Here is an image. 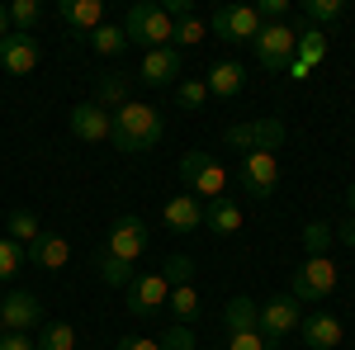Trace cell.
Here are the masks:
<instances>
[{"mask_svg": "<svg viewBox=\"0 0 355 350\" xmlns=\"http://www.w3.org/2000/svg\"><path fill=\"white\" fill-rule=\"evenodd\" d=\"M162 137H166V123H162V114H157L152 105L128 100L123 109H114V147H119V152H128V157L152 152Z\"/></svg>", "mask_w": 355, "mask_h": 350, "instance_id": "cell-1", "label": "cell"}, {"mask_svg": "<svg viewBox=\"0 0 355 350\" xmlns=\"http://www.w3.org/2000/svg\"><path fill=\"white\" fill-rule=\"evenodd\" d=\"M123 33H128V43L137 48H175V19L166 15L162 5H147V0H137L133 10L123 15Z\"/></svg>", "mask_w": 355, "mask_h": 350, "instance_id": "cell-2", "label": "cell"}, {"mask_svg": "<svg viewBox=\"0 0 355 350\" xmlns=\"http://www.w3.org/2000/svg\"><path fill=\"white\" fill-rule=\"evenodd\" d=\"M180 180L199 204H214V199H227V170H223L209 152H185L180 157Z\"/></svg>", "mask_w": 355, "mask_h": 350, "instance_id": "cell-3", "label": "cell"}, {"mask_svg": "<svg viewBox=\"0 0 355 350\" xmlns=\"http://www.w3.org/2000/svg\"><path fill=\"white\" fill-rule=\"evenodd\" d=\"M336 284H341V270L331 256H308L299 270H294V284H289V294L299 298V303H322V298L336 294Z\"/></svg>", "mask_w": 355, "mask_h": 350, "instance_id": "cell-4", "label": "cell"}, {"mask_svg": "<svg viewBox=\"0 0 355 350\" xmlns=\"http://www.w3.org/2000/svg\"><path fill=\"white\" fill-rule=\"evenodd\" d=\"M299 326H303V303L294 294H275L261 303V336L270 346H279L284 336H294Z\"/></svg>", "mask_w": 355, "mask_h": 350, "instance_id": "cell-5", "label": "cell"}, {"mask_svg": "<svg viewBox=\"0 0 355 350\" xmlns=\"http://www.w3.org/2000/svg\"><path fill=\"white\" fill-rule=\"evenodd\" d=\"M105 256H114V261H123V265H137V261L147 256V222H142L137 213L114 218L110 237H105Z\"/></svg>", "mask_w": 355, "mask_h": 350, "instance_id": "cell-6", "label": "cell"}, {"mask_svg": "<svg viewBox=\"0 0 355 350\" xmlns=\"http://www.w3.org/2000/svg\"><path fill=\"white\" fill-rule=\"evenodd\" d=\"M256 62L266 67V71H284L289 62H294V48H299V28L289 24H261V33H256Z\"/></svg>", "mask_w": 355, "mask_h": 350, "instance_id": "cell-7", "label": "cell"}, {"mask_svg": "<svg viewBox=\"0 0 355 350\" xmlns=\"http://www.w3.org/2000/svg\"><path fill=\"white\" fill-rule=\"evenodd\" d=\"M223 137H227V147H237V152H279V142H284V123H279V119L227 123Z\"/></svg>", "mask_w": 355, "mask_h": 350, "instance_id": "cell-8", "label": "cell"}, {"mask_svg": "<svg viewBox=\"0 0 355 350\" xmlns=\"http://www.w3.org/2000/svg\"><path fill=\"white\" fill-rule=\"evenodd\" d=\"M123 294H128V317H157V313H166L171 284H166L162 270H147V274H137Z\"/></svg>", "mask_w": 355, "mask_h": 350, "instance_id": "cell-9", "label": "cell"}, {"mask_svg": "<svg viewBox=\"0 0 355 350\" xmlns=\"http://www.w3.org/2000/svg\"><path fill=\"white\" fill-rule=\"evenodd\" d=\"M209 28L227 38V43H256V33H261V15H256V5H218L214 15H209Z\"/></svg>", "mask_w": 355, "mask_h": 350, "instance_id": "cell-10", "label": "cell"}, {"mask_svg": "<svg viewBox=\"0 0 355 350\" xmlns=\"http://www.w3.org/2000/svg\"><path fill=\"white\" fill-rule=\"evenodd\" d=\"M38 62H43L38 33H10V38H0V71L28 76V71H38Z\"/></svg>", "mask_w": 355, "mask_h": 350, "instance_id": "cell-11", "label": "cell"}, {"mask_svg": "<svg viewBox=\"0 0 355 350\" xmlns=\"http://www.w3.org/2000/svg\"><path fill=\"white\" fill-rule=\"evenodd\" d=\"M242 185L256 194V199H270L275 185H279V161L275 152H242V166H237Z\"/></svg>", "mask_w": 355, "mask_h": 350, "instance_id": "cell-12", "label": "cell"}, {"mask_svg": "<svg viewBox=\"0 0 355 350\" xmlns=\"http://www.w3.org/2000/svg\"><path fill=\"white\" fill-rule=\"evenodd\" d=\"M67 128L81 137V142H114V114H110V109H100L95 100H81V105L71 109Z\"/></svg>", "mask_w": 355, "mask_h": 350, "instance_id": "cell-13", "label": "cell"}, {"mask_svg": "<svg viewBox=\"0 0 355 350\" xmlns=\"http://www.w3.org/2000/svg\"><path fill=\"white\" fill-rule=\"evenodd\" d=\"M43 322V303L24 289H15L10 298H0V326L5 331H33V326Z\"/></svg>", "mask_w": 355, "mask_h": 350, "instance_id": "cell-14", "label": "cell"}, {"mask_svg": "<svg viewBox=\"0 0 355 350\" xmlns=\"http://www.w3.org/2000/svg\"><path fill=\"white\" fill-rule=\"evenodd\" d=\"M322 57H327V33H322V28H303L299 48H294V62L284 67V76H289V81H308V71H313Z\"/></svg>", "mask_w": 355, "mask_h": 350, "instance_id": "cell-15", "label": "cell"}, {"mask_svg": "<svg viewBox=\"0 0 355 350\" xmlns=\"http://www.w3.org/2000/svg\"><path fill=\"white\" fill-rule=\"evenodd\" d=\"M162 222L166 232H175V237H185V232H194V227H204V204L194 199L190 189L185 194H175V199H166L162 209Z\"/></svg>", "mask_w": 355, "mask_h": 350, "instance_id": "cell-16", "label": "cell"}, {"mask_svg": "<svg viewBox=\"0 0 355 350\" xmlns=\"http://www.w3.org/2000/svg\"><path fill=\"white\" fill-rule=\"evenodd\" d=\"M185 71V53L180 48H152V53H142V81L147 85H171L175 76Z\"/></svg>", "mask_w": 355, "mask_h": 350, "instance_id": "cell-17", "label": "cell"}, {"mask_svg": "<svg viewBox=\"0 0 355 350\" xmlns=\"http://www.w3.org/2000/svg\"><path fill=\"white\" fill-rule=\"evenodd\" d=\"M299 331H303V341H308V350H331V346H341V336H346L341 317H336V313H327V308L308 313Z\"/></svg>", "mask_w": 355, "mask_h": 350, "instance_id": "cell-18", "label": "cell"}, {"mask_svg": "<svg viewBox=\"0 0 355 350\" xmlns=\"http://www.w3.org/2000/svg\"><path fill=\"white\" fill-rule=\"evenodd\" d=\"M24 261H28V265H38V270H48V274H57V270L71 261V242H67L62 232H43V237L24 251Z\"/></svg>", "mask_w": 355, "mask_h": 350, "instance_id": "cell-19", "label": "cell"}, {"mask_svg": "<svg viewBox=\"0 0 355 350\" xmlns=\"http://www.w3.org/2000/svg\"><path fill=\"white\" fill-rule=\"evenodd\" d=\"M204 85H209L214 100H237L242 85H246V67H242V62H214L209 76H204Z\"/></svg>", "mask_w": 355, "mask_h": 350, "instance_id": "cell-20", "label": "cell"}, {"mask_svg": "<svg viewBox=\"0 0 355 350\" xmlns=\"http://www.w3.org/2000/svg\"><path fill=\"white\" fill-rule=\"evenodd\" d=\"M57 15H62V24H71L76 33H95V28L105 24V5L100 0H62Z\"/></svg>", "mask_w": 355, "mask_h": 350, "instance_id": "cell-21", "label": "cell"}, {"mask_svg": "<svg viewBox=\"0 0 355 350\" xmlns=\"http://www.w3.org/2000/svg\"><path fill=\"white\" fill-rule=\"evenodd\" d=\"M204 227L218 232V237L242 232V204H237V199H214V204H204Z\"/></svg>", "mask_w": 355, "mask_h": 350, "instance_id": "cell-22", "label": "cell"}, {"mask_svg": "<svg viewBox=\"0 0 355 350\" xmlns=\"http://www.w3.org/2000/svg\"><path fill=\"white\" fill-rule=\"evenodd\" d=\"M223 326H227V331H251V326H261V303L246 298V294L227 298V308H223Z\"/></svg>", "mask_w": 355, "mask_h": 350, "instance_id": "cell-23", "label": "cell"}, {"mask_svg": "<svg viewBox=\"0 0 355 350\" xmlns=\"http://www.w3.org/2000/svg\"><path fill=\"white\" fill-rule=\"evenodd\" d=\"M128 48H133V43H128L123 24H100L90 33V53H100V57H123Z\"/></svg>", "mask_w": 355, "mask_h": 350, "instance_id": "cell-24", "label": "cell"}, {"mask_svg": "<svg viewBox=\"0 0 355 350\" xmlns=\"http://www.w3.org/2000/svg\"><path fill=\"white\" fill-rule=\"evenodd\" d=\"M5 237H10V242H19L28 251V246L43 237V222H38V213H28V209H15L10 222H5Z\"/></svg>", "mask_w": 355, "mask_h": 350, "instance_id": "cell-25", "label": "cell"}, {"mask_svg": "<svg viewBox=\"0 0 355 350\" xmlns=\"http://www.w3.org/2000/svg\"><path fill=\"white\" fill-rule=\"evenodd\" d=\"M166 313H171L180 326H194V317H199V294H194V284L171 289V298H166Z\"/></svg>", "mask_w": 355, "mask_h": 350, "instance_id": "cell-26", "label": "cell"}, {"mask_svg": "<svg viewBox=\"0 0 355 350\" xmlns=\"http://www.w3.org/2000/svg\"><path fill=\"white\" fill-rule=\"evenodd\" d=\"M128 100H133V95H128V81H123V76H100V81H95V105L100 109H123L128 105Z\"/></svg>", "mask_w": 355, "mask_h": 350, "instance_id": "cell-27", "label": "cell"}, {"mask_svg": "<svg viewBox=\"0 0 355 350\" xmlns=\"http://www.w3.org/2000/svg\"><path fill=\"white\" fill-rule=\"evenodd\" d=\"M5 10H10V28L15 33H33V28L43 24V5L38 0H10Z\"/></svg>", "mask_w": 355, "mask_h": 350, "instance_id": "cell-28", "label": "cell"}, {"mask_svg": "<svg viewBox=\"0 0 355 350\" xmlns=\"http://www.w3.org/2000/svg\"><path fill=\"white\" fill-rule=\"evenodd\" d=\"M204 38H209V19H204V15L190 10L185 19H175V48H180V53H185V48H199Z\"/></svg>", "mask_w": 355, "mask_h": 350, "instance_id": "cell-29", "label": "cell"}, {"mask_svg": "<svg viewBox=\"0 0 355 350\" xmlns=\"http://www.w3.org/2000/svg\"><path fill=\"white\" fill-rule=\"evenodd\" d=\"M38 350H76V326L71 322L38 326Z\"/></svg>", "mask_w": 355, "mask_h": 350, "instance_id": "cell-30", "label": "cell"}, {"mask_svg": "<svg viewBox=\"0 0 355 350\" xmlns=\"http://www.w3.org/2000/svg\"><path fill=\"white\" fill-rule=\"evenodd\" d=\"M341 15H346V0H303L308 28H322V24H331V19H341Z\"/></svg>", "mask_w": 355, "mask_h": 350, "instance_id": "cell-31", "label": "cell"}, {"mask_svg": "<svg viewBox=\"0 0 355 350\" xmlns=\"http://www.w3.org/2000/svg\"><path fill=\"white\" fill-rule=\"evenodd\" d=\"M95 265H100V279H105L110 289H128V284L137 279V270H133V265L114 261V256H105V251H100V261H95Z\"/></svg>", "mask_w": 355, "mask_h": 350, "instance_id": "cell-32", "label": "cell"}, {"mask_svg": "<svg viewBox=\"0 0 355 350\" xmlns=\"http://www.w3.org/2000/svg\"><path fill=\"white\" fill-rule=\"evenodd\" d=\"M24 265H28V261H24V246L10 242V237H0V284H10Z\"/></svg>", "mask_w": 355, "mask_h": 350, "instance_id": "cell-33", "label": "cell"}, {"mask_svg": "<svg viewBox=\"0 0 355 350\" xmlns=\"http://www.w3.org/2000/svg\"><path fill=\"white\" fill-rule=\"evenodd\" d=\"M162 274H166V284L171 289H180V284H194V261L185 256V251H175L171 261L162 265Z\"/></svg>", "mask_w": 355, "mask_h": 350, "instance_id": "cell-34", "label": "cell"}, {"mask_svg": "<svg viewBox=\"0 0 355 350\" xmlns=\"http://www.w3.org/2000/svg\"><path fill=\"white\" fill-rule=\"evenodd\" d=\"M327 246H331V222H308L303 227V251L308 256H327Z\"/></svg>", "mask_w": 355, "mask_h": 350, "instance_id": "cell-35", "label": "cell"}, {"mask_svg": "<svg viewBox=\"0 0 355 350\" xmlns=\"http://www.w3.org/2000/svg\"><path fill=\"white\" fill-rule=\"evenodd\" d=\"M175 100H180V109H199L204 100H209V85H204V76L180 81V85H175Z\"/></svg>", "mask_w": 355, "mask_h": 350, "instance_id": "cell-36", "label": "cell"}, {"mask_svg": "<svg viewBox=\"0 0 355 350\" xmlns=\"http://www.w3.org/2000/svg\"><path fill=\"white\" fill-rule=\"evenodd\" d=\"M227 350H275V346L261 336V326H251V331H227Z\"/></svg>", "mask_w": 355, "mask_h": 350, "instance_id": "cell-37", "label": "cell"}, {"mask_svg": "<svg viewBox=\"0 0 355 350\" xmlns=\"http://www.w3.org/2000/svg\"><path fill=\"white\" fill-rule=\"evenodd\" d=\"M157 341H162V350H194V326H171V331H166V336H157Z\"/></svg>", "mask_w": 355, "mask_h": 350, "instance_id": "cell-38", "label": "cell"}, {"mask_svg": "<svg viewBox=\"0 0 355 350\" xmlns=\"http://www.w3.org/2000/svg\"><path fill=\"white\" fill-rule=\"evenodd\" d=\"M0 350H38V341H33L28 331H5V336H0Z\"/></svg>", "mask_w": 355, "mask_h": 350, "instance_id": "cell-39", "label": "cell"}, {"mask_svg": "<svg viewBox=\"0 0 355 350\" xmlns=\"http://www.w3.org/2000/svg\"><path fill=\"white\" fill-rule=\"evenodd\" d=\"M114 350H162V341H152V336H123Z\"/></svg>", "mask_w": 355, "mask_h": 350, "instance_id": "cell-40", "label": "cell"}, {"mask_svg": "<svg viewBox=\"0 0 355 350\" xmlns=\"http://www.w3.org/2000/svg\"><path fill=\"white\" fill-rule=\"evenodd\" d=\"M10 33H15V28H10V10L0 5V38H10Z\"/></svg>", "mask_w": 355, "mask_h": 350, "instance_id": "cell-41", "label": "cell"}, {"mask_svg": "<svg viewBox=\"0 0 355 350\" xmlns=\"http://www.w3.org/2000/svg\"><path fill=\"white\" fill-rule=\"evenodd\" d=\"M346 204H351V218H355V180H351V189H346Z\"/></svg>", "mask_w": 355, "mask_h": 350, "instance_id": "cell-42", "label": "cell"}, {"mask_svg": "<svg viewBox=\"0 0 355 350\" xmlns=\"http://www.w3.org/2000/svg\"><path fill=\"white\" fill-rule=\"evenodd\" d=\"M0 336H5V326H0Z\"/></svg>", "mask_w": 355, "mask_h": 350, "instance_id": "cell-43", "label": "cell"}]
</instances>
